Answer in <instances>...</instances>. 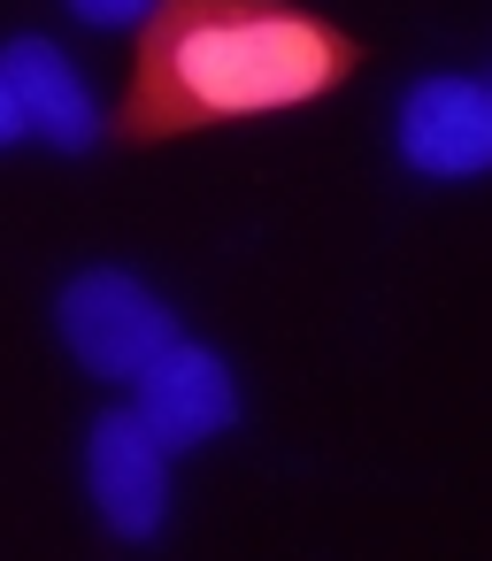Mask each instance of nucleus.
<instances>
[{
    "instance_id": "1",
    "label": "nucleus",
    "mask_w": 492,
    "mask_h": 561,
    "mask_svg": "<svg viewBox=\"0 0 492 561\" xmlns=\"http://www.w3.org/2000/svg\"><path fill=\"white\" fill-rule=\"evenodd\" d=\"M354 47L285 0H162L139 24V78L124 101L131 139L208 131L331 93Z\"/></svg>"
},
{
    "instance_id": "2",
    "label": "nucleus",
    "mask_w": 492,
    "mask_h": 561,
    "mask_svg": "<svg viewBox=\"0 0 492 561\" xmlns=\"http://www.w3.org/2000/svg\"><path fill=\"white\" fill-rule=\"evenodd\" d=\"M170 339H178V323H170V308L139 277H124V270L70 277V293H62V346L93 377H139Z\"/></svg>"
},
{
    "instance_id": "3",
    "label": "nucleus",
    "mask_w": 492,
    "mask_h": 561,
    "mask_svg": "<svg viewBox=\"0 0 492 561\" xmlns=\"http://www.w3.org/2000/svg\"><path fill=\"white\" fill-rule=\"evenodd\" d=\"M400 162L415 178H484L492 170V85L423 78L400 101Z\"/></svg>"
},
{
    "instance_id": "4",
    "label": "nucleus",
    "mask_w": 492,
    "mask_h": 561,
    "mask_svg": "<svg viewBox=\"0 0 492 561\" xmlns=\"http://www.w3.org/2000/svg\"><path fill=\"white\" fill-rule=\"evenodd\" d=\"M139 423L178 454V446H208V438H224L231 423H239V385H231V369H224V354H208V346H185V339H170L139 377Z\"/></svg>"
},
{
    "instance_id": "5",
    "label": "nucleus",
    "mask_w": 492,
    "mask_h": 561,
    "mask_svg": "<svg viewBox=\"0 0 492 561\" xmlns=\"http://www.w3.org/2000/svg\"><path fill=\"white\" fill-rule=\"evenodd\" d=\"M85 484L116 538H155L170 515V446L131 415H101L85 438Z\"/></svg>"
},
{
    "instance_id": "6",
    "label": "nucleus",
    "mask_w": 492,
    "mask_h": 561,
    "mask_svg": "<svg viewBox=\"0 0 492 561\" xmlns=\"http://www.w3.org/2000/svg\"><path fill=\"white\" fill-rule=\"evenodd\" d=\"M0 70H9V85H16L24 131H39V139L62 147V154H85V147L101 139V101L85 93L78 62H70L55 39H9Z\"/></svg>"
},
{
    "instance_id": "7",
    "label": "nucleus",
    "mask_w": 492,
    "mask_h": 561,
    "mask_svg": "<svg viewBox=\"0 0 492 561\" xmlns=\"http://www.w3.org/2000/svg\"><path fill=\"white\" fill-rule=\"evenodd\" d=\"M78 9V24H93V32H124V24H147L162 0H70Z\"/></svg>"
},
{
    "instance_id": "8",
    "label": "nucleus",
    "mask_w": 492,
    "mask_h": 561,
    "mask_svg": "<svg viewBox=\"0 0 492 561\" xmlns=\"http://www.w3.org/2000/svg\"><path fill=\"white\" fill-rule=\"evenodd\" d=\"M24 139V108H16V85H9V70H0V147H16Z\"/></svg>"
}]
</instances>
